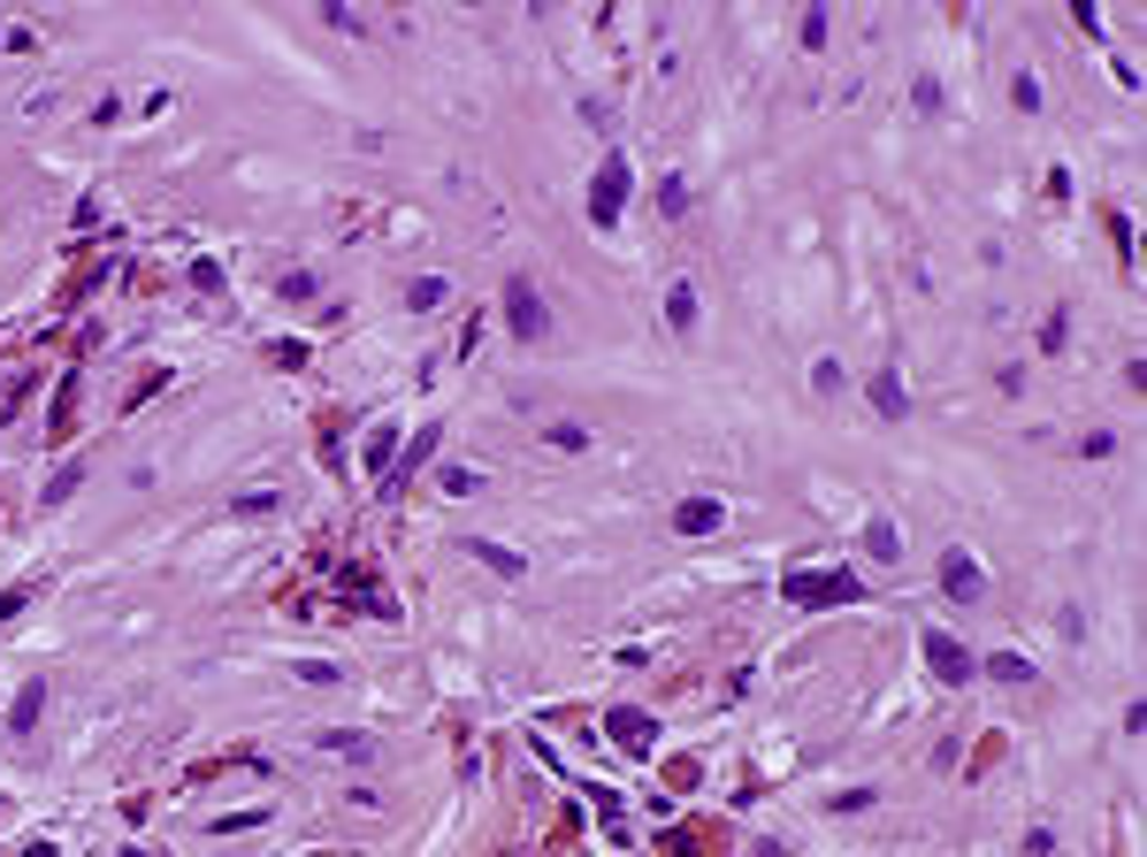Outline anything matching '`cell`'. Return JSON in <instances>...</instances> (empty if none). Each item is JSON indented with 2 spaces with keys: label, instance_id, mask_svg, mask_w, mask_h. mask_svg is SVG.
<instances>
[{
  "label": "cell",
  "instance_id": "2",
  "mask_svg": "<svg viewBox=\"0 0 1147 857\" xmlns=\"http://www.w3.org/2000/svg\"><path fill=\"white\" fill-rule=\"evenodd\" d=\"M505 322H512V338H543V299H536V284H528V276H512V284H505Z\"/></svg>",
  "mask_w": 1147,
  "mask_h": 857
},
{
  "label": "cell",
  "instance_id": "14",
  "mask_svg": "<svg viewBox=\"0 0 1147 857\" xmlns=\"http://www.w3.org/2000/svg\"><path fill=\"white\" fill-rule=\"evenodd\" d=\"M986 674H994V682H1033V667H1025V659H1010V651H1002V659H986Z\"/></svg>",
  "mask_w": 1147,
  "mask_h": 857
},
{
  "label": "cell",
  "instance_id": "16",
  "mask_svg": "<svg viewBox=\"0 0 1147 857\" xmlns=\"http://www.w3.org/2000/svg\"><path fill=\"white\" fill-rule=\"evenodd\" d=\"M658 207H665V215H681V207H688V191H681V176H665V184H658Z\"/></svg>",
  "mask_w": 1147,
  "mask_h": 857
},
{
  "label": "cell",
  "instance_id": "1",
  "mask_svg": "<svg viewBox=\"0 0 1147 857\" xmlns=\"http://www.w3.org/2000/svg\"><path fill=\"white\" fill-rule=\"evenodd\" d=\"M781 590H788V605H841V597H857V574H788Z\"/></svg>",
  "mask_w": 1147,
  "mask_h": 857
},
{
  "label": "cell",
  "instance_id": "10",
  "mask_svg": "<svg viewBox=\"0 0 1147 857\" xmlns=\"http://www.w3.org/2000/svg\"><path fill=\"white\" fill-rule=\"evenodd\" d=\"M390 460H398V429H375L367 437V475H390Z\"/></svg>",
  "mask_w": 1147,
  "mask_h": 857
},
{
  "label": "cell",
  "instance_id": "7",
  "mask_svg": "<svg viewBox=\"0 0 1147 857\" xmlns=\"http://www.w3.org/2000/svg\"><path fill=\"white\" fill-rule=\"evenodd\" d=\"M872 406H880L887 421H903V414H911V391L895 383V367H880V375H872Z\"/></svg>",
  "mask_w": 1147,
  "mask_h": 857
},
{
  "label": "cell",
  "instance_id": "3",
  "mask_svg": "<svg viewBox=\"0 0 1147 857\" xmlns=\"http://www.w3.org/2000/svg\"><path fill=\"white\" fill-rule=\"evenodd\" d=\"M620 207H628V162L613 154L597 169V191H589V222H620Z\"/></svg>",
  "mask_w": 1147,
  "mask_h": 857
},
{
  "label": "cell",
  "instance_id": "8",
  "mask_svg": "<svg viewBox=\"0 0 1147 857\" xmlns=\"http://www.w3.org/2000/svg\"><path fill=\"white\" fill-rule=\"evenodd\" d=\"M605 727H613V735H620V743H628V750H651V712H628V704H620V712H613V719H605Z\"/></svg>",
  "mask_w": 1147,
  "mask_h": 857
},
{
  "label": "cell",
  "instance_id": "15",
  "mask_svg": "<svg viewBox=\"0 0 1147 857\" xmlns=\"http://www.w3.org/2000/svg\"><path fill=\"white\" fill-rule=\"evenodd\" d=\"M475 559H490V567H497V574H505V582L520 574V551H505V543H475Z\"/></svg>",
  "mask_w": 1147,
  "mask_h": 857
},
{
  "label": "cell",
  "instance_id": "12",
  "mask_svg": "<svg viewBox=\"0 0 1147 857\" xmlns=\"http://www.w3.org/2000/svg\"><path fill=\"white\" fill-rule=\"evenodd\" d=\"M665 315H673V330H688V322H696V292H688V284H673V299H665Z\"/></svg>",
  "mask_w": 1147,
  "mask_h": 857
},
{
  "label": "cell",
  "instance_id": "9",
  "mask_svg": "<svg viewBox=\"0 0 1147 857\" xmlns=\"http://www.w3.org/2000/svg\"><path fill=\"white\" fill-rule=\"evenodd\" d=\"M38 712H46V682H23V696H15V719H8V727H15V735H31V727H38Z\"/></svg>",
  "mask_w": 1147,
  "mask_h": 857
},
{
  "label": "cell",
  "instance_id": "5",
  "mask_svg": "<svg viewBox=\"0 0 1147 857\" xmlns=\"http://www.w3.org/2000/svg\"><path fill=\"white\" fill-rule=\"evenodd\" d=\"M941 590L957 597V605H980V567H972V551H941Z\"/></svg>",
  "mask_w": 1147,
  "mask_h": 857
},
{
  "label": "cell",
  "instance_id": "13",
  "mask_svg": "<svg viewBox=\"0 0 1147 857\" xmlns=\"http://www.w3.org/2000/svg\"><path fill=\"white\" fill-rule=\"evenodd\" d=\"M864 551H872V559H895L903 543H895V528H887V520H872V528H864Z\"/></svg>",
  "mask_w": 1147,
  "mask_h": 857
},
{
  "label": "cell",
  "instance_id": "11",
  "mask_svg": "<svg viewBox=\"0 0 1147 857\" xmlns=\"http://www.w3.org/2000/svg\"><path fill=\"white\" fill-rule=\"evenodd\" d=\"M406 299H413L421 315H429V307H444V276H413V284H406Z\"/></svg>",
  "mask_w": 1147,
  "mask_h": 857
},
{
  "label": "cell",
  "instance_id": "4",
  "mask_svg": "<svg viewBox=\"0 0 1147 857\" xmlns=\"http://www.w3.org/2000/svg\"><path fill=\"white\" fill-rule=\"evenodd\" d=\"M918 651H926V667H934L941 682H972V674H980V667H972V651H957L941 628H926V636H918Z\"/></svg>",
  "mask_w": 1147,
  "mask_h": 857
},
{
  "label": "cell",
  "instance_id": "6",
  "mask_svg": "<svg viewBox=\"0 0 1147 857\" xmlns=\"http://www.w3.org/2000/svg\"><path fill=\"white\" fill-rule=\"evenodd\" d=\"M719 520H727V506H719V498H688V506L673 514V528H681V536H712Z\"/></svg>",
  "mask_w": 1147,
  "mask_h": 857
}]
</instances>
